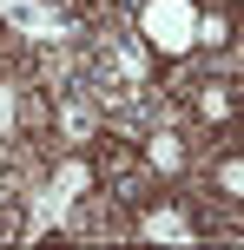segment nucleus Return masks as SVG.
I'll return each mask as SVG.
<instances>
[{"mask_svg":"<svg viewBox=\"0 0 244 250\" xmlns=\"http://www.w3.org/2000/svg\"><path fill=\"white\" fill-rule=\"evenodd\" d=\"M139 33H145V46L178 60L198 46V7L192 0H139Z\"/></svg>","mask_w":244,"mask_h":250,"instance_id":"nucleus-1","label":"nucleus"},{"mask_svg":"<svg viewBox=\"0 0 244 250\" xmlns=\"http://www.w3.org/2000/svg\"><path fill=\"white\" fill-rule=\"evenodd\" d=\"M198 112H205V119H224V112H231L224 86H198Z\"/></svg>","mask_w":244,"mask_h":250,"instance_id":"nucleus-8","label":"nucleus"},{"mask_svg":"<svg viewBox=\"0 0 244 250\" xmlns=\"http://www.w3.org/2000/svg\"><path fill=\"white\" fill-rule=\"evenodd\" d=\"M0 20H7L20 40H33V46H60V40H73V26L53 13V0H0Z\"/></svg>","mask_w":244,"mask_h":250,"instance_id":"nucleus-2","label":"nucleus"},{"mask_svg":"<svg viewBox=\"0 0 244 250\" xmlns=\"http://www.w3.org/2000/svg\"><path fill=\"white\" fill-rule=\"evenodd\" d=\"M218 191H231V198L244 204V158H224L218 165Z\"/></svg>","mask_w":244,"mask_h":250,"instance_id":"nucleus-6","label":"nucleus"},{"mask_svg":"<svg viewBox=\"0 0 244 250\" xmlns=\"http://www.w3.org/2000/svg\"><path fill=\"white\" fill-rule=\"evenodd\" d=\"M145 165H152V171H178V165H185V145L172 132H152V138H145Z\"/></svg>","mask_w":244,"mask_h":250,"instance_id":"nucleus-5","label":"nucleus"},{"mask_svg":"<svg viewBox=\"0 0 244 250\" xmlns=\"http://www.w3.org/2000/svg\"><path fill=\"white\" fill-rule=\"evenodd\" d=\"M92 92L86 86H73V92H60V132H66V145H86L92 132H99V112H92Z\"/></svg>","mask_w":244,"mask_h":250,"instance_id":"nucleus-3","label":"nucleus"},{"mask_svg":"<svg viewBox=\"0 0 244 250\" xmlns=\"http://www.w3.org/2000/svg\"><path fill=\"white\" fill-rule=\"evenodd\" d=\"M13 119H20V86H7V79H0V138L13 132Z\"/></svg>","mask_w":244,"mask_h":250,"instance_id":"nucleus-7","label":"nucleus"},{"mask_svg":"<svg viewBox=\"0 0 244 250\" xmlns=\"http://www.w3.org/2000/svg\"><path fill=\"white\" fill-rule=\"evenodd\" d=\"M139 237H172V244H192V237H198V224H185L178 211H145V217H139Z\"/></svg>","mask_w":244,"mask_h":250,"instance_id":"nucleus-4","label":"nucleus"}]
</instances>
